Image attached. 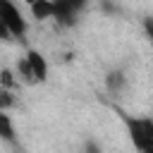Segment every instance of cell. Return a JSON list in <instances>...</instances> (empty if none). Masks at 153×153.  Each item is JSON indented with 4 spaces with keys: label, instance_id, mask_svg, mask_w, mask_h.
I'll use <instances>...</instances> for the list:
<instances>
[{
    "label": "cell",
    "instance_id": "obj_1",
    "mask_svg": "<svg viewBox=\"0 0 153 153\" xmlns=\"http://www.w3.org/2000/svg\"><path fill=\"white\" fill-rule=\"evenodd\" d=\"M14 74H17L19 84H24V86H41V84L48 81L50 65H48L45 55L38 48L26 45L24 53H22V57L14 65Z\"/></svg>",
    "mask_w": 153,
    "mask_h": 153
},
{
    "label": "cell",
    "instance_id": "obj_2",
    "mask_svg": "<svg viewBox=\"0 0 153 153\" xmlns=\"http://www.w3.org/2000/svg\"><path fill=\"white\" fill-rule=\"evenodd\" d=\"M29 29L31 24L26 19V12L12 0H0V38L26 43Z\"/></svg>",
    "mask_w": 153,
    "mask_h": 153
},
{
    "label": "cell",
    "instance_id": "obj_3",
    "mask_svg": "<svg viewBox=\"0 0 153 153\" xmlns=\"http://www.w3.org/2000/svg\"><path fill=\"white\" fill-rule=\"evenodd\" d=\"M124 131L136 153H153V117L151 115H122Z\"/></svg>",
    "mask_w": 153,
    "mask_h": 153
},
{
    "label": "cell",
    "instance_id": "obj_4",
    "mask_svg": "<svg viewBox=\"0 0 153 153\" xmlns=\"http://www.w3.org/2000/svg\"><path fill=\"white\" fill-rule=\"evenodd\" d=\"M53 2H55L53 22L60 29H69L79 22V12L84 10V2H79V0H53Z\"/></svg>",
    "mask_w": 153,
    "mask_h": 153
},
{
    "label": "cell",
    "instance_id": "obj_5",
    "mask_svg": "<svg viewBox=\"0 0 153 153\" xmlns=\"http://www.w3.org/2000/svg\"><path fill=\"white\" fill-rule=\"evenodd\" d=\"M29 14L36 22H53L55 14V2L53 0H38V2H29Z\"/></svg>",
    "mask_w": 153,
    "mask_h": 153
},
{
    "label": "cell",
    "instance_id": "obj_6",
    "mask_svg": "<svg viewBox=\"0 0 153 153\" xmlns=\"http://www.w3.org/2000/svg\"><path fill=\"white\" fill-rule=\"evenodd\" d=\"M127 84H129V76H127L122 69H110V72L105 74V88H108L110 96H120V93H124Z\"/></svg>",
    "mask_w": 153,
    "mask_h": 153
},
{
    "label": "cell",
    "instance_id": "obj_7",
    "mask_svg": "<svg viewBox=\"0 0 153 153\" xmlns=\"http://www.w3.org/2000/svg\"><path fill=\"white\" fill-rule=\"evenodd\" d=\"M0 139L5 143H14L17 141V131L12 124V115L10 112H0Z\"/></svg>",
    "mask_w": 153,
    "mask_h": 153
},
{
    "label": "cell",
    "instance_id": "obj_8",
    "mask_svg": "<svg viewBox=\"0 0 153 153\" xmlns=\"http://www.w3.org/2000/svg\"><path fill=\"white\" fill-rule=\"evenodd\" d=\"M143 31H146L148 41L153 43V17H146V19H143Z\"/></svg>",
    "mask_w": 153,
    "mask_h": 153
},
{
    "label": "cell",
    "instance_id": "obj_9",
    "mask_svg": "<svg viewBox=\"0 0 153 153\" xmlns=\"http://www.w3.org/2000/svg\"><path fill=\"white\" fill-rule=\"evenodd\" d=\"M81 153H100V148H98V143L86 141V146H84V151H81Z\"/></svg>",
    "mask_w": 153,
    "mask_h": 153
}]
</instances>
